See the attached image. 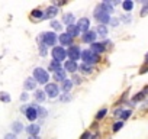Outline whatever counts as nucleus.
<instances>
[{"instance_id":"obj_1","label":"nucleus","mask_w":148,"mask_h":139,"mask_svg":"<svg viewBox=\"0 0 148 139\" xmlns=\"http://www.w3.org/2000/svg\"><path fill=\"white\" fill-rule=\"evenodd\" d=\"M82 58H83V61H84V64H95V62H97L99 61V55L97 54H95L92 49H86V51H83L82 52Z\"/></svg>"},{"instance_id":"obj_2","label":"nucleus","mask_w":148,"mask_h":139,"mask_svg":"<svg viewBox=\"0 0 148 139\" xmlns=\"http://www.w3.org/2000/svg\"><path fill=\"white\" fill-rule=\"evenodd\" d=\"M34 77H35V81L36 83H41V84H45L49 80V76H48V73L45 71L44 68H35Z\"/></svg>"},{"instance_id":"obj_3","label":"nucleus","mask_w":148,"mask_h":139,"mask_svg":"<svg viewBox=\"0 0 148 139\" xmlns=\"http://www.w3.org/2000/svg\"><path fill=\"white\" fill-rule=\"evenodd\" d=\"M65 55H67V52H65V49H64L62 46H54V49H52V57H54L55 61L61 62V61L65 58Z\"/></svg>"},{"instance_id":"obj_4","label":"nucleus","mask_w":148,"mask_h":139,"mask_svg":"<svg viewBox=\"0 0 148 139\" xmlns=\"http://www.w3.org/2000/svg\"><path fill=\"white\" fill-rule=\"evenodd\" d=\"M41 39L44 41V44H47V45H55V42H57V36H55V33H52V32H44L42 35H41Z\"/></svg>"},{"instance_id":"obj_5","label":"nucleus","mask_w":148,"mask_h":139,"mask_svg":"<svg viewBox=\"0 0 148 139\" xmlns=\"http://www.w3.org/2000/svg\"><path fill=\"white\" fill-rule=\"evenodd\" d=\"M67 54H68V57L71 58V61H74V62H76V61L82 57V52H80V49H79L77 46H70Z\"/></svg>"},{"instance_id":"obj_6","label":"nucleus","mask_w":148,"mask_h":139,"mask_svg":"<svg viewBox=\"0 0 148 139\" xmlns=\"http://www.w3.org/2000/svg\"><path fill=\"white\" fill-rule=\"evenodd\" d=\"M58 91H60V89H58V86H57L55 83L47 84V87H45V93H47L49 97H57V96H58Z\"/></svg>"},{"instance_id":"obj_7","label":"nucleus","mask_w":148,"mask_h":139,"mask_svg":"<svg viewBox=\"0 0 148 139\" xmlns=\"http://www.w3.org/2000/svg\"><path fill=\"white\" fill-rule=\"evenodd\" d=\"M89 25H90L89 19H87V18H82V19H79L77 28H79L80 31H83V32L86 33V32H87V29H89Z\"/></svg>"},{"instance_id":"obj_8","label":"nucleus","mask_w":148,"mask_h":139,"mask_svg":"<svg viewBox=\"0 0 148 139\" xmlns=\"http://www.w3.org/2000/svg\"><path fill=\"white\" fill-rule=\"evenodd\" d=\"M96 32H93V31H87L84 35H83V41L84 42H87V44H95V41H96Z\"/></svg>"},{"instance_id":"obj_9","label":"nucleus","mask_w":148,"mask_h":139,"mask_svg":"<svg viewBox=\"0 0 148 139\" xmlns=\"http://www.w3.org/2000/svg\"><path fill=\"white\" fill-rule=\"evenodd\" d=\"M57 13H58V9H57L55 6H49V7L44 12V19H51V18H54Z\"/></svg>"},{"instance_id":"obj_10","label":"nucleus","mask_w":148,"mask_h":139,"mask_svg":"<svg viewBox=\"0 0 148 139\" xmlns=\"http://www.w3.org/2000/svg\"><path fill=\"white\" fill-rule=\"evenodd\" d=\"M79 33H80V29L77 28V25H70V26H67V35H70L71 38L79 36Z\"/></svg>"},{"instance_id":"obj_11","label":"nucleus","mask_w":148,"mask_h":139,"mask_svg":"<svg viewBox=\"0 0 148 139\" xmlns=\"http://www.w3.org/2000/svg\"><path fill=\"white\" fill-rule=\"evenodd\" d=\"M26 117L32 122V120H35L36 117H38V112H36V107H28L26 109Z\"/></svg>"},{"instance_id":"obj_12","label":"nucleus","mask_w":148,"mask_h":139,"mask_svg":"<svg viewBox=\"0 0 148 139\" xmlns=\"http://www.w3.org/2000/svg\"><path fill=\"white\" fill-rule=\"evenodd\" d=\"M64 68H65V71H68V73H74L77 70V64L74 61H67L64 64Z\"/></svg>"},{"instance_id":"obj_13","label":"nucleus","mask_w":148,"mask_h":139,"mask_svg":"<svg viewBox=\"0 0 148 139\" xmlns=\"http://www.w3.org/2000/svg\"><path fill=\"white\" fill-rule=\"evenodd\" d=\"M60 42H61L62 45H71V44H73V38H71L70 35L64 33V35L60 36Z\"/></svg>"},{"instance_id":"obj_14","label":"nucleus","mask_w":148,"mask_h":139,"mask_svg":"<svg viewBox=\"0 0 148 139\" xmlns=\"http://www.w3.org/2000/svg\"><path fill=\"white\" fill-rule=\"evenodd\" d=\"M26 130H28V133H29L31 136H36L38 132H39V126H38V125H31V126L26 127Z\"/></svg>"},{"instance_id":"obj_15","label":"nucleus","mask_w":148,"mask_h":139,"mask_svg":"<svg viewBox=\"0 0 148 139\" xmlns=\"http://www.w3.org/2000/svg\"><path fill=\"white\" fill-rule=\"evenodd\" d=\"M54 78H55V81H64L65 80V70H61V71L54 73Z\"/></svg>"},{"instance_id":"obj_16","label":"nucleus","mask_w":148,"mask_h":139,"mask_svg":"<svg viewBox=\"0 0 148 139\" xmlns=\"http://www.w3.org/2000/svg\"><path fill=\"white\" fill-rule=\"evenodd\" d=\"M92 51L95 52V54H100V52H103L105 51V46L102 45V44H92Z\"/></svg>"},{"instance_id":"obj_17","label":"nucleus","mask_w":148,"mask_h":139,"mask_svg":"<svg viewBox=\"0 0 148 139\" xmlns=\"http://www.w3.org/2000/svg\"><path fill=\"white\" fill-rule=\"evenodd\" d=\"M35 86H36L35 78H28V80L25 81V89H26V90H32V89H35Z\"/></svg>"},{"instance_id":"obj_18","label":"nucleus","mask_w":148,"mask_h":139,"mask_svg":"<svg viewBox=\"0 0 148 139\" xmlns=\"http://www.w3.org/2000/svg\"><path fill=\"white\" fill-rule=\"evenodd\" d=\"M64 22L67 23V26L74 25V15H71V13H65V15H64Z\"/></svg>"},{"instance_id":"obj_19","label":"nucleus","mask_w":148,"mask_h":139,"mask_svg":"<svg viewBox=\"0 0 148 139\" xmlns=\"http://www.w3.org/2000/svg\"><path fill=\"white\" fill-rule=\"evenodd\" d=\"M49 70L51 71H54V73H57V71H61V67H60V62L58 61H52L51 64H49Z\"/></svg>"},{"instance_id":"obj_20","label":"nucleus","mask_w":148,"mask_h":139,"mask_svg":"<svg viewBox=\"0 0 148 139\" xmlns=\"http://www.w3.org/2000/svg\"><path fill=\"white\" fill-rule=\"evenodd\" d=\"M71 87H73L71 80H64V81H62V90H64L65 93H68V91L71 90Z\"/></svg>"},{"instance_id":"obj_21","label":"nucleus","mask_w":148,"mask_h":139,"mask_svg":"<svg viewBox=\"0 0 148 139\" xmlns=\"http://www.w3.org/2000/svg\"><path fill=\"white\" fill-rule=\"evenodd\" d=\"M12 129H13V132H15V133H19V132H22V130H23V126H22V123H21V122H13Z\"/></svg>"},{"instance_id":"obj_22","label":"nucleus","mask_w":148,"mask_h":139,"mask_svg":"<svg viewBox=\"0 0 148 139\" xmlns=\"http://www.w3.org/2000/svg\"><path fill=\"white\" fill-rule=\"evenodd\" d=\"M80 70L84 73V74H90L92 71H93V68H92V65H89V64H83L82 67H80Z\"/></svg>"},{"instance_id":"obj_23","label":"nucleus","mask_w":148,"mask_h":139,"mask_svg":"<svg viewBox=\"0 0 148 139\" xmlns=\"http://www.w3.org/2000/svg\"><path fill=\"white\" fill-rule=\"evenodd\" d=\"M122 6H123V9H125L126 12H129V10H132V7H134V3L131 2V0H125V2L122 3Z\"/></svg>"},{"instance_id":"obj_24","label":"nucleus","mask_w":148,"mask_h":139,"mask_svg":"<svg viewBox=\"0 0 148 139\" xmlns=\"http://www.w3.org/2000/svg\"><path fill=\"white\" fill-rule=\"evenodd\" d=\"M35 99H36L38 102H44V100H45V93L41 91V90H38V91L35 93Z\"/></svg>"},{"instance_id":"obj_25","label":"nucleus","mask_w":148,"mask_h":139,"mask_svg":"<svg viewBox=\"0 0 148 139\" xmlns=\"http://www.w3.org/2000/svg\"><path fill=\"white\" fill-rule=\"evenodd\" d=\"M97 32H99L102 36H106V35H108V29H106L105 25H99V26H97Z\"/></svg>"},{"instance_id":"obj_26","label":"nucleus","mask_w":148,"mask_h":139,"mask_svg":"<svg viewBox=\"0 0 148 139\" xmlns=\"http://www.w3.org/2000/svg\"><path fill=\"white\" fill-rule=\"evenodd\" d=\"M32 16H34V18H38V19H39V18H44V12H41V10L36 9V10L32 12Z\"/></svg>"},{"instance_id":"obj_27","label":"nucleus","mask_w":148,"mask_h":139,"mask_svg":"<svg viewBox=\"0 0 148 139\" xmlns=\"http://www.w3.org/2000/svg\"><path fill=\"white\" fill-rule=\"evenodd\" d=\"M36 112H38V116L41 114L42 117H45L47 116V110L45 109H42V107H36Z\"/></svg>"},{"instance_id":"obj_28","label":"nucleus","mask_w":148,"mask_h":139,"mask_svg":"<svg viewBox=\"0 0 148 139\" xmlns=\"http://www.w3.org/2000/svg\"><path fill=\"white\" fill-rule=\"evenodd\" d=\"M129 116H131V112H129V110H123V112H121V117H122V119L126 120Z\"/></svg>"},{"instance_id":"obj_29","label":"nucleus","mask_w":148,"mask_h":139,"mask_svg":"<svg viewBox=\"0 0 148 139\" xmlns=\"http://www.w3.org/2000/svg\"><path fill=\"white\" fill-rule=\"evenodd\" d=\"M0 100H3V102H10V97L8 96V94H5V93H0Z\"/></svg>"},{"instance_id":"obj_30","label":"nucleus","mask_w":148,"mask_h":139,"mask_svg":"<svg viewBox=\"0 0 148 139\" xmlns=\"http://www.w3.org/2000/svg\"><path fill=\"white\" fill-rule=\"evenodd\" d=\"M121 127H122V122H118V123H115V125H113V127H112V129H113V132H118Z\"/></svg>"},{"instance_id":"obj_31","label":"nucleus","mask_w":148,"mask_h":139,"mask_svg":"<svg viewBox=\"0 0 148 139\" xmlns=\"http://www.w3.org/2000/svg\"><path fill=\"white\" fill-rule=\"evenodd\" d=\"M51 26H52V29H55V31H60V29H61V25H60L58 22H52Z\"/></svg>"},{"instance_id":"obj_32","label":"nucleus","mask_w":148,"mask_h":139,"mask_svg":"<svg viewBox=\"0 0 148 139\" xmlns=\"http://www.w3.org/2000/svg\"><path fill=\"white\" fill-rule=\"evenodd\" d=\"M105 114H106V109H103V110H100V112L97 113V116H96V117H97V119H102V117H103Z\"/></svg>"},{"instance_id":"obj_33","label":"nucleus","mask_w":148,"mask_h":139,"mask_svg":"<svg viewBox=\"0 0 148 139\" xmlns=\"http://www.w3.org/2000/svg\"><path fill=\"white\" fill-rule=\"evenodd\" d=\"M147 15H148V5H145L142 12H141V16H147Z\"/></svg>"},{"instance_id":"obj_34","label":"nucleus","mask_w":148,"mask_h":139,"mask_svg":"<svg viewBox=\"0 0 148 139\" xmlns=\"http://www.w3.org/2000/svg\"><path fill=\"white\" fill-rule=\"evenodd\" d=\"M142 99H144V93H141V94H138V96H135V97H134V100H135V102L142 100Z\"/></svg>"},{"instance_id":"obj_35","label":"nucleus","mask_w":148,"mask_h":139,"mask_svg":"<svg viewBox=\"0 0 148 139\" xmlns=\"http://www.w3.org/2000/svg\"><path fill=\"white\" fill-rule=\"evenodd\" d=\"M5 139H16V136H15L13 133H8V135L5 136Z\"/></svg>"},{"instance_id":"obj_36","label":"nucleus","mask_w":148,"mask_h":139,"mask_svg":"<svg viewBox=\"0 0 148 139\" xmlns=\"http://www.w3.org/2000/svg\"><path fill=\"white\" fill-rule=\"evenodd\" d=\"M110 25H112V26H118V20H116V19H112V20H110Z\"/></svg>"},{"instance_id":"obj_37","label":"nucleus","mask_w":148,"mask_h":139,"mask_svg":"<svg viewBox=\"0 0 148 139\" xmlns=\"http://www.w3.org/2000/svg\"><path fill=\"white\" fill-rule=\"evenodd\" d=\"M41 54H42V55H45V54H47V48H45V46H42V48H41Z\"/></svg>"},{"instance_id":"obj_38","label":"nucleus","mask_w":148,"mask_h":139,"mask_svg":"<svg viewBox=\"0 0 148 139\" xmlns=\"http://www.w3.org/2000/svg\"><path fill=\"white\" fill-rule=\"evenodd\" d=\"M89 136H90V133H89V132H86V133H84V135L82 136V139H87Z\"/></svg>"},{"instance_id":"obj_39","label":"nucleus","mask_w":148,"mask_h":139,"mask_svg":"<svg viewBox=\"0 0 148 139\" xmlns=\"http://www.w3.org/2000/svg\"><path fill=\"white\" fill-rule=\"evenodd\" d=\"M74 83H76V84H80V83H82V80H80V78H77V77H76V78H74Z\"/></svg>"},{"instance_id":"obj_40","label":"nucleus","mask_w":148,"mask_h":139,"mask_svg":"<svg viewBox=\"0 0 148 139\" xmlns=\"http://www.w3.org/2000/svg\"><path fill=\"white\" fill-rule=\"evenodd\" d=\"M29 139H39L38 136H29Z\"/></svg>"},{"instance_id":"obj_41","label":"nucleus","mask_w":148,"mask_h":139,"mask_svg":"<svg viewBox=\"0 0 148 139\" xmlns=\"http://www.w3.org/2000/svg\"><path fill=\"white\" fill-rule=\"evenodd\" d=\"M145 59H147V61H148V54H147V55H145Z\"/></svg>"}]
</instances>
